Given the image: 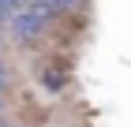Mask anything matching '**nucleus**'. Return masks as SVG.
Returning <instances> with one entry per match:
<instances>
[{"label": "nucleus", "instance_id": "3", "mask_svg": "<svg viewBox=\"0 0 131 127\" xmlns=\"http://www.w3.org/2000/svg\"><path fill=\"white\" fill-rule=\"evenodd\" d=\"M0 127H8V123H0Z\"/></svg>", "mask_w": 131, "mask_h": 127}, {"label": "nucleus", "instance_id": "1", "mask_svg": "<svg viewBox=\"0 0 131 127\" xmlns=\"http://www.w3.org/2000/svg\"><path fill=\"white\" fill-rule=\"evenodd\" d=\"M49 15L52 11L41 4V0H23L19 8L11 11V30H15V38H23V41H34L45 30V22H49Z\"/></svg>", "mask_w": 131, "mask_h": 127}, {"label": "nucleus", "instance_id": "2", "mask_svg": "<svg viewBox=\"0 0 131 127\" xmlns=\"http://www.w3.org/2000/svg\"><path fill=\"white\" fill-rule=\"evenodd\" d=\"M82 0H45V8L49 11H75Z\"/></svg>", "mask_w": 131, "mask_h": 127}]
</instances>
